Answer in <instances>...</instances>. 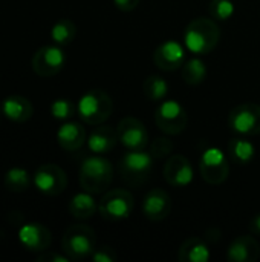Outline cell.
<instances>
[{
	"instance_id": "9c48e42d",
	"label": "cell",
	"mask_w": 260,
	"mask_h": 262,
	"mask_svg": "<svg viewBox=\"0 0 260 262\" xmlns=\"http://www.w3.org/2000/svg\"><path fill=\"white\" fill-rule=\"evenodd\" d=\"M199 170L208 184L219 186L230 175V161L218 147H208L201 157Z\"/></svg>"
},
{
	"instance_id": "6da1fadb",
	"label": "cell",
	"mask_w": 260,
	"mask_h": 262,
	"mask_svg": "<svg viewBox=\"0 0 260 262\" xmlns=\"http://www.w3.org/2000/svg\"><path fill=\"white\" fill-rule=\"evenodd\" d=\"M221 40V29L213 18L199 17L192 20L184 31L185 48L198 55L211 52Z\"/></svg>"
},
{
	"instance_id": "d6a6232c",
	"label": "cell",
	"mask_w": 260,
	"mask_h": 262,
	"mask_svg": "<svg viewBox=\"0 0 260 262\" xmlns=\"http://www.w3.org/2000/svg\"><path fill=\"white\" fill-rule=\"evenodd\" d=\"M115 6L123 11V12H130L133 11L138 5H139V0H113Z\"/></svg>"
},
{
	"instance_id": "7c38bea8",
	"label": "cell",
	"mask_w": 260,
	"mask_h": 262,
	"mask_svg": "<svg viewBox=\"0 0 260 262\" xmlns=\"http://www.w3.org/2000/svg\"><path fill=\"white\" fill-rule=\"evenodd\" d=\"M120 143L129 150H144L149 144V132L143 121L135 117H124L116 126Z\"/></svg>"
},
{
	"instance_id": "4fadbf2b",
	"label": "cell",
	"mask_w": 260,
	"mask_h": 262,
	"mask_svg": "<svg viewBox=\"0 0 260 262\" xmlns=\"http://www.w3.org/2000/svg\"><path fill=\"white\" fill-rule=\"evenodd\" d=\"M193 177H195V170L187 157L181 154H175L167 160L164 166V178L172 187L176 189L187 187L193 181Z\"/></svg>"
},
{
	"instance_id": "7a4b0ae2",
	"label": "cell",
	"mask_w": 260,
	"mask_h": 262,
	"mask_svg": "<svg viewBox=\"0 0 260 262\" xmlns=\"http://www.w3.org/2000/svg\"><path fill=\"white\" fill-rule=\"evenodd\" d=\"M113 180V167L110 161L101 155L89 157L80 167V186L83 190L100 195L104 193Z\"/></svg>"
},
{
	"instance_id": "d4e9b609",
	"label": "cell",
	"mask_w": 260,
	"mask_h": 262,
	"mask_svg": "<svg viewBox=\"0 0 260 262\" xmlns=\"http://www.w3.org/2000/svg\"><path fill=\"white\" fill-rule=\"evenodd\" d=\"M77 35V26L72 20L63 18L57 21L51 29V38L58 46H67L74 41Z\"/></svg>"
},
{
	"instance_id": "ba28073f",
	"label": "cell",
	"mask_w": 260,
	"mask_h": 262,
	"mask_svg": "<svg viewBox=\"0 0 260 262\" xmlns=\"http://www.w3.org/2000/svg\"><path fill=\"white\" fill-rule=\"evenodd\" d=\"M32 183L40 193L46 196H57L66 190L67 177L60 166L48 163V164H41L35 170L32 177Z\"/></svg>"
},
{
	"instance_id": "1f68e13d",
	"label": "cell",
	"mask_w": 260,
	"mask_h": 262,
	"mask_svg": "<svg viewBox=\"0 0 260 262\" xmlns=\"http://www.w3.org/2000/svg\"><path fill=\"white\" fill-rule=\"evenodd\" d=\"M70 258L67 255H58L54 252H44L37 258V262H69Z\"/></svg>"
},
{
	"instance_id": "3957f363",
	"label": "cell",
	"mask_w": 260,
	"mask_h": 262,
	"mask_svg": "<svg viewBox=\"0 0 260 262\" xmlns=\"http://www.w3.org/2000/svg\"><path fill=\"white\" fill-rule=\"evenodd\" d=\"M77 112L84 123L98 126L112 115L113 103L107 92L101 89H90L78 100Z\"/></svg>"
},
{
	"instance_id": "277c9868",
	"label": "cell",
	"mask_w": 260,
	"mask_h": 262,
	"mask_svg": "<svg viewBox=\"0 0 260 262\" xmlns=\"http://www.w3.org/2000/svg\"><path fill=\"white\" fill-rule=\"evenodd\" d=\"M97 244L95 232L86 224H72L63 235L61 249L72 261L92 256Z\"/></svg>"
},
{
	"instance_id": "8992f818",
	"label": "cell",
	"mask_w": 260,
	"mask_h": 262,
	"mask_svg": "<svg viewBox=\"0 0 260 262\" xmlns=\"http://www.w3.org/2000/svg\"><path fill=\"white\" fill-rule=\"evenodd\" d=\"M135 200L129 190L124 189H113L103 195L98 210L100 215L107 221H121L130 216L133 212Z\"/></svg>"
},
{
	"instance_id": "836d02e7",
	"label": "cell",
	"mask_w": 260,
	"mask_h": 262,
	"mask_svg": "<svg viewBox=\"0 0 260 262\" xmlns=\"http://www.w3.org/2000/svg\"><path fill=\"white\" fill-rule=\"evenodd\" d=\"M250 232L254 235H260V213L250 221Z\"/></svg>"
},
{
	"instance_id": "52a82bcc",
	"label": "cell",
	"mask_w": 260,
	"mask_h": 262,
	"mask_svg": "<svg viewBox=\"0 0 260 262\" xmlns=\"http://www.w3.org/2000/svg\"><path fill=\"white\" fill-rule=\"evenodd\" d=\"M156 126L167 135H178L185 130L188 124L187 111L175 100L161 103L155 112Z\"/></svg>"
},
{
	"instance_id": "cb8c5ba5",
	"label": "cell",
	"mask_w": 260,
	"mask_h": 262,
	"mask_svg": "<svg viewBox=\"0 0 260 262\" xmlns=\"http://www.w3.org/2000/svg\"><path fill=\"white\" fill-rule=\"evenodd\" d=\"M6 190L12 193H21L31 186V175L26 169L23 167H11L5 173V181H3Z\"/></svg>"
},
{
	"instance_id": "484cf974",
	"label": "cell",
	"mask_w": 260,
	"mask_h": 262,
	"mask_svg": "<svg viewBox=\"0 0 260 262\" xmlns=\"http://www.w3.org/2000/svg\"><path fill=\"white\" fill-rule=\"evenodd\" d=\"M207 77V66L199 58H190L182 64V78L190 86L201 84Z\"/></svg>"
},
{
	"instance_id": "30bf717a",
	"label": "cell",
	"mask_w": 260,
	"mask_h": 262,
	"mask_svg": "<svg viewBox=\"0 0 260 262\" xmlns=\"http://www.w3.org/2000/svg\"><path fill=\"white\" fill-rule=\"evenodd\" d=\"M66 63V55L61 46L48 45L40 48L31 60L32 71L40 77H54L57 75Z\"/></svg>"
},
{
	"instance_id": "f1b7e54d",
	"label": "cell",
	"mask_w": 260,
	"mask_h": 262,
	"mask_svg": "<svg viewBox=\"0 0 260 262\" xmlns=\"http://www.w3.org/2000/svg\"><path fill=\"white\" fill-rule=\"evenodd\" d=\"M75 112V104L67 98H58L51 104V114L55 120H69Z\"/></svg>"
},
{
	"instance_id": "ac0fdd59",
	"label": "cell",
	"mask_w": 260,
	"mask_h": 262,
	"mask_svg": "<svg viewBox=\"0 0 260 262\" xmlns=\"http://www.w3.org/2000/svg\"><path fill=\"white\" fill-rule=\"evenodd\" d=\"M118 143H120L118 132H116V129H113L110 126L95 127L87 138V146H89L90 152H93L97 155H106V154L112 152Z\"/></svg>"
},
{
	"instance_id": "f546056e",
	"label": "cell",
	"mask_w": 260,
	"mask_h": 262,
	"mask_svg": "<svg viewBox=\"0 0 260 262\" xmlns=\"http://www.w3.org/2000/svg\"><path fill=\"white\" fill-rule=\"evenodd\" d=\"M173 150V143L167 137H158L150 143V155L153 158H166Z\"/></svg>"
},
{
	"instance_id": "44dd1931",
	"label": "cell",
	"mask_w": 260,
	"mask_h": 262,
	"mask_svg": "<svg viewBox=\"0 0 260 262\" xmlns=\"http://www.w3.org/2000/svg\"><path fill=\"white\" fill-rule=\"evenodd\" d=\"M181 262H207L210 259V249L201 238H188L182 243L178 252Z\"/></svg>"
},
{
	"instance_id": "83f0119b",
	"label": "cell",
	"mask_w": 260,
	"mask_h": 262,
	"mask_svg": "<svg viewBox=\"0 0 260 262\" xmlns=\"http://www.w3.org/2000/svg\"><path fill=\"white\" fill-rule=\"evenodd\" d=\"M208 12L213 20H228L234 14V5L231 0H211Z\"/></svg>"
},
{
	"instance_id": "7402d4cb",
	"label": "cell",
	"mask_w": 260,
	"mask_h": 262,
	"mask_svg": "<svg viewBox=\"0 0 260 262\" xmlns=\"http://www.w3.org/2000/svg\"><path fill=\"white\" fill-rule=\"evenodd\" d=\"M97 210H98V206L92 193L86 190L81 193H77L69 203V213L77 220H89L97 213Z\"/></svg>"
},
{
	"instance_id": "603a6c76",
	"label": "cell",
	"mask_w": 260,
	"mask_h": 262,
	"mask_svg": "<svg viewBox=\"0 0 260 262\" xmlns=\"http://www.w3.org/2000/svg\"><path fill=\"white\" fill-rule=\"evenodd\" d=\"M228 152L231 160L239 166H247L253 161L256 155V147L251 141L245 138H233L228 143Z\"/></svg>"
},
{
	"instance_id": "8fae6325",
	"label": "cell",
	"mask_w": 260,
	"mask_h": 262,
	"mask_svg": "<svg viewBox=\"0 0 260 262\" xmlns=\"http://www.w3.org/2000/svg\"><path fill=\"white\" fill-rule=\"evenodd\" d=\"M230 127L241 135L260 134V104L242 103L238 104L228 115Z\"/></svg>"
},
{
	"instance_id": "5b68a950",
	"label": "cell",
	"mask_w": 260,
	"mask_h": 262,
	"mask_svg": "<svg viewBox=\"0 0 260 262\" xmlns=\"http://www.w3.org/2000/svg\"><path fill=\"white\" fill-rule=\"evenodd\" d=\"M153 166V157L150 152L144 150H129L123 155L120 161V173L121 178L132 187L144 184L150 173Z\"/></svg>"
},
{
	"instance_id": "9a60e30c",
	"label": "cell",
	"mask_w": 260,
	"mask_h": 262,
	"mask_svg": "<svg viewBox=\"0 0 260 262\" xmlns=\"http://www.w3.org/2000/svg\"><path fill=\"white\" fill-rule=\"evenodd\" d=\"M153 61L162 71H175L182 68L185 61V49L179 41L167 40L155 49Z\"/></svg>"
},
{
	"instance_id": "e0dca14e",
	"label": "cell",
	"mask_w": 260,
	"mask_h": 262,
	"mask_svg": "<svg viewBox=\"0 0 260 262\" xmlns=\"http://www.w3.org/2000/svg\"><path fill=\"white\" fill-rule=\"evenodd\" d=\"M227 258L231 262H256L260 258L259 241L253 236L236 238L227 250Z\"/></svg>"
},
{
	"instance_id": "ffe728a7",
	"label": "cell",
	"mask_w": 260,
	"mask_h": 262,
	"mask_svg": "<svg viewBox=\"0 0 260 262\" xmlns=\"http://www.w3.org/2000/svg\"><path fill=\"white\" fill-rule=\"evenodd\" d=\"M57 141L64 150H69V152L78 150L86 143V130L80 123L67 121L61 124V127L58 129Z\"/></svg>"
},
{
	"instance_id": "d6986e66",
	"label": "cell",
	"mask_w": 260,
	"mask_h": 262,
	"mask_svg": "<svg viewBox=\"0 0 260 262\" xmlns=\"http://www.w3.org/2000/svg\"><path fill=\"white\" fill-rule=\"evenodd\" d=\"M2 112L14 123H25L32 117L34 106L23 95H9L2 103Z\"/></svg>"
},
{
	"instance_id": "4316f807",
	"label": "cell",
	"mask_w": 260,
	"mask_h": 262,
	"mask_svg": "<svg viewBox=\"0 0 260 262\" xmlns=\"http://www.w3.org/2000/svg\"><path fill=\"white\" fill-rule=\"evenodd\" d=\"M144 95L152 101H161L169 94V83L161 75H150L144 81Z\"/></svg>"
},
{
	"instance_id": "5bb4252c",
	"label": "cell",
	"mask_w": 260,
	"mask_h": 262,
	"mask_svg": "<svg viewBox=\"0 0 260 262\" xmlns=\"http://www.w3.org/2000/svg\"><path fill=\"white\" fill-rule=\"evenodd\" d=\"M18 241L28 252L43 253L49 249L52 235L46 226L38 223H28L20 227Z\"/></svg>"
},
{
	"instance_id": "2e32d148",
	"label": "cell",
	"mask_w": 260,
	"mask_h": 262,
	"mask_svg": "<svg viewBox=\"0 0 260 262\" xmlns=\"http://www.w3.org/2000/svg\"><path fill=\"white\" fill-rule=\"evenodd\" d=\"M172 212V198L162 189L150 190L143 201V213L150 221H162Z\"/></svg>"
},
{
	"instance_id": "4dcf8cb0",
	"label": "cell",
	"mask_w": 260,
	"mask_h": 262,
	"mask_svg": "<svg viewBox=\"0 0 260 262\" xmlns=\"http://www.w3.org/2000/svg\"><path fill=\"white\" fill-rule=\"evenodd\" d=\"M116 252L110 246H101L93 250L92 259L93 262H115L116 261Z\"/></svg>"
}]
</instances>
